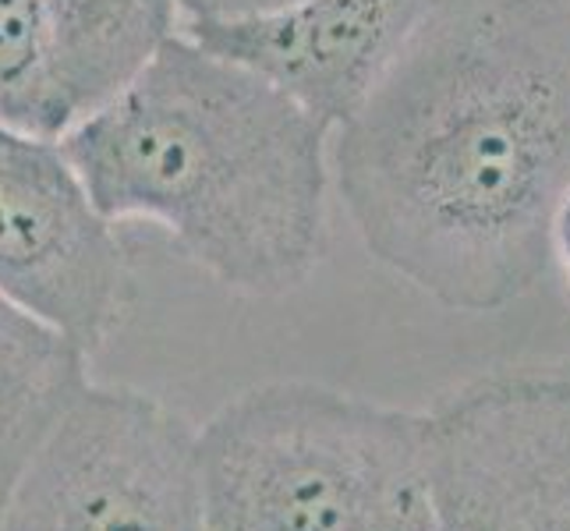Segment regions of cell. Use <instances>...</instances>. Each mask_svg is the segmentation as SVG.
Returning <instances> with one entry per match:
<instances>
[{
	"mask_svg": "<svg viewBox=\"0 0 570 531\" xmlns=\"http://www.w3.org/2000/svg\"><path fill=\"white\" fill-rule=\"evenodd\" d=\"M333 174L411 287L458 312L518 302L570 188V0H436L337 128Z\"/></svg>",
	"mask_w": 570,
	"mask_h": 531,
	"instance_id": "6da1fadb",
	"label": "cell"
},
{
	"mask_svg": "<svg viewBox=\"0 0 570 531\" xmlns=\"http://www.w3.org/2000/svg\"><path fill=\"white\" fill-rule=\"evenodd\" d=\"M330 128L242 61L178 32L61 135L114 224L160 227L230 291L269 298L326 252Z\"/></svg>",
	"mask_w": 570,
	"mask_h": 531,
	"instance_id": "7a4b0ae2",
	"label": "cell"
},
{
	"mask_svg": "<svg viewBox=\"0 0 570 531\" xmlns=\"http://www.w3.org/2000/svg\"><path fill=\"white\" fill-rule=\"evenodd\" d=\"M209 531H440L425 415L323 383L230 397L199 429Z\"/></svg>",
	"mask_w": 570,
	"mask_h": 531,
	"instance_id": "3957f363",
	"label": "cell"
},
{
	"mask_svg": "<svg viewBox=\"0 0 570 531\" xmlns=\"http://www.w3.org/2000/svg\"><path fill=\"white\" fill-rule=\"evenodd\" d=\"M0 531H209L199 429L153 393L89 383L0 507Z\"/></svg>",
	"mask_w": 570,
	"mask_h": 531,
	"instance_id": "277c9868",
	"label": "cell"
},
{
	"mask_svg": "<svg viewBox=\"0 0 570 531\" xmlns=\"http://www.w3.org/2000/svg\"><path fill=\"white\" fill-rule=\"evenodd\" d=\"M440 531H570V368H510L425 415Z\"/></svg>",
	"mask_w": 570,
	"mask_h": 531,
	"instance_id": "5b68a950",
	"label": "cell"
},
{
	"mask_svg": "<svg viewBox=\"0 0 570 531\" xmlns=\"http://www.w3.org/2000/svg\"><path fill=\"white\" fill-rule=\"evenodd\" d=\"M0 294L89 354L121 330L131 266L61 139L0 128Z\"/></svg>",
	"mask_w": 570,
	"mask_h": 531,
	"instance_id": "8992f818",
	"label": "cell"
},
{
	"mask_svg": "<svg viewBox=\"0 0 570 531\" xmlns=\"http://www.w3.org/2000/svg\"><path fill=\"white\" fill-rule=\"evenodd\" d=\"M436 0H294L234 22L185 26L209 50L281 86L337 131L419 32Z\"/></svg>",
	"mask_w": 570,
	"mask_h": 531,
	"instance_id": "52a82bcc",
	"label": "cell"
},
{
	"mask_svg": "<svg viewBox=\"0 0 570 531\" xmlns=\"http://www.w3.org/2000/svg\"><path fill=\"white\" fill-rule=\"evenodd\" d=\"M89 383V351L0 294V507Z\"/></svg>",
	"mask_w": 570,
	"mask_h": 531,
	"instance_id": "ba28073f",
	"label": "cell"
},
{
	"mask_svg": "<svg viewBox=\"0 0 570 531\" xmlns=\"http://www.w3.org/2000/svg\"><path fill=\"white\" fill-rule=\"evenodd\" d=\"M61 39L65 78L86 117L149 65L181 29L178 0H47Z\"/></svg>",
	"mask_w": 570,
	"mask_h": 531,
	"instance_id": "9c48e42d",
	"label": "cell"
},
{
	"mask_svg": "<svg viewBox=\"0 0 570 531\" xmlns=\"http://www.w3.org/2000/svg\"><path fill=\"white\" fill-rule=\"evenodd\" d=\"M78 121L47 0H0V128L61 135Z\"/></svg>",
	"mask_w": 570,
	"mask_h": 531,
	"instance_id": "30bf717a",
	"label": "cell"
},
{
	"mask_svg": "<svg viewBox=\"0 0 570 531\" xmlns=\"http://www.w3.org/2000/svg\"><path fill=\"white\" fill-rule=\"evenodd\" d=\"M294 0H178L185 26L195 22H234V18H252V14H266L277 11Z\"/></svg>",
	"mask_w": 570,
	"mask_h": 531,
	"instance_id": "8fae6325",
	"label": "cell"
},
{
	"mask_svg": "<svg viewBox=\"0 0 570 531\" xmlns=\"http://www.w3.org/2000/svg\"><path fill=\"white\" fill-rule=\"evenodd\" d=\"M549 245H553V259L560 263L563 269V281L570 287V188L563 191V199L557 206V216H553V238H549Z\"/></svg>",
	"mask_w": 570,
	"mask_h": 531,
	"instance_id": "7c38bea8",
	"label": "cell"
}]
</instances>
